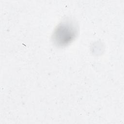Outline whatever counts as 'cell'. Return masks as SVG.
<instances>
[{"label": "cell", "instance_id": "cell-1", "mask_svg": "<svg viewBox=\"0 0 124 124\" xmlns=\"http://www.w3.org/2000/svg\"><path fill=\"white\" fill-rule=\"evenodd\" d=\"M75 25L71 22H63L57 27L53 34V39L58 45L63 46L69 44L77 35Z\"/></svg>", "mask_w": 124, "mask_h": 124}]
</instances>
